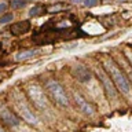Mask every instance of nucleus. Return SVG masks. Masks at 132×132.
<instances>
[{"label": "nucleus", "instance_id": "obj_17", "mask_svg": "<svg viewBox=\"0 0 132 132\" xmlns=\"http://www.w3.org/2000/svg\"><path fill=\"white\" fill-rule=\"evenodd\" d=\"M70 2H72V3H74V4H76V3H81V2H84V0H70Z\"/></svg>", "mask_w": 132, "mask_h": 132}, {"label": "nucleus", "instance_id": "obj_3", "mask_svg": "<svg viewBox=\"0 0 132 132\" xmlns=\"http://www.w3.org/2000/svg\"><path fill=\"white\" fill-rule=\"evenodd\" d=\"M26 92H28L29 99H30L32 103L36 107H39L40 110H47L48 109V99L45 96L44 91L41 89L39 85H36V84L28 85Z\"/></svg>", "mask_w": 132, "mask_h": 132}, {"label": "nucleus", "instance_id": "obj_2", "mask_svg": "<svg viewBox=\"0 0 132 132\" xmlns=\"http://www.w3.org/2000/svg\"><path fill=\"white\" fill-rule=\"evenodd\" d=\"M45 88H47L48 94L51 95V98L54 99V102L58 103L62 107L69 106V99L68 95H66L63 87H62L56 80H48L45 82Z\"/></svg>", "mask_w": 132, "mask_h": 132}, {"label": "nucleus", "instance_id": "obj_18", "mask_svg": "<svg viewBox=\"0 0 132 132\" xmlns=\"http://www.w3.org/2000/svg\"><path fill=\"white\" fill-rule=\"evenodd\" d=\"M0 132H7L6 129H3V128H0Z\"/></svg>", "mask_w": 132, "mask_h": 132}, {"label": "nucleus", "instance_id": "obj_14", "mask_svg": "<svg viewBox=\"0 0 132 132\" xmlns=\"http://www.w3.org/2000/svg\"><path fill=\"white\" fill-rule=\"evenodd\" d=\"M99 3H101V0H84V2H82V4H84L85 7H88V8L96 7Z\"/></svg>", "mask_w": 132, "mask_h": 132}, {"label": "nucleus", "instance_id": "obj_8", "mask_svg": "<svg viewBox=\"0 0 132 132\" xmlns=\"http://www.w3.org/2000/svg\"><path fill=\"white\" fill-rule=\"evenodd\" d=\"M73 96H74V101H76L77 106L80 107V110H82V113H85V114H88V116H92V114L95 113L94 106L91 105L89 102H87V101L81 96L80 94L74 92V94H73Z\"/></svg>", "mask_w": 132, "mask_h": 132}, {"label": "nucleus", "instance_id": "obj_6", "mask_svg": "<svg viewBox=\"0 0 132 132\" xmlns=\"http://www.w3.org/2000/svg\"><path fill=\"white\" fill-rule=\"evenodd\" d=\"M0 120L7 124L8 127H18L19 125V118L8 109V107L0 105Z\"/></svg>", "mask_w": 132, "mask_h": 132}, {"label": "nucleus", "instance_id": "obj_15", "mask_svg": "<svg viewBox=\"0 0 132 132\" xmlns=\"http://www.w3.org/2000/svg\"><path fill=\"white\" fill-rule=\"evenodd\" d=\"M12 21V14H4L3 16H0V23L4 25V23H8Z\"/></svg>", "mask_w": 132, "mask_h": 132}, {"label": "nucleus", "instance_id": "obj_7", "mask_svg": "<svg viewBox=\"0 0 132 132\" xmlns=\"http://www.w3.org/2000/svg\"><path fill=\"white\" fill-rule=\"evenodd\" d=\"M72 74L74 76V78L80 82H87V81L91 80V77H92L89 69L85 68L84 65H74L73 69H72Z\"/></svg>", "mask_w": 132, "mask_h": 132}, {"label": "nucleus", "instance_id": "obj_10", "mask_svg": "<svg viewBox=\"0 0 132 132\" xmlns=\"http://www.w3.org/2000/svg\"><path fill=\"white\" fill-rule=\"evenodd\" d=\"M37 54V50H28V51H22V52H18L15 56L16 61H25V59H29L32 58L33 55Z\"/></svg>", "mask_w": 132, "mask_h": 132}, {"label": "nucleus", "instance_id": "obj_16", "mask_svg": "<svg viewBox=\"0 0 132 132\" xmlns=\"http://www.w3.org/2000/svg\"><path fill=\"white\" fill-rule=\"evenodd\" d=\"M6 10H7V3L2 2V3H0V14H3Z\"/></svg>", "mask_w": 132, "mask_h": 132}, {"label": "nucleus", "instance_id": "obj_4", "mask_svg": "<svg viewBox=\"0 0 132 132\" xmlns=\"http://www.w3.org/2000/svg\"><path fill=\"white\" fill-rule=\"evenodd\" d=\"M96 76L98 78L101 80L103 88H105V92L106 95L109 96L110 99H116L117 98V89H116V87L113 84V81H111V78L109 77V74H107L103 69H96Z\"/></svg>", "mask_w": 132, "mask_h": 132}, {"label": "nucleus", "instance_id": "obj_5", "mask_svg": "<svg viewBox=\"0 0 132 132\" xmlns=\"http://www.w3.org/2000/svg\"><path fill=\"white\" fill-rule=\"evenodd\" d=\"M16 109H18V113L21 114V117H22L25 121L28 124H30V125L36 127L37 124H39V120L35 114H33V111L28 107V105L25 103L23 101H21V99H16Z\"/></svg>", "mask_w": 132, "mask_h": 132}, {"label": "nucleus", "instance_id": "obj_9", "mask_svg": "<svg viewBox=\"0 0 132 132\" xmlns=\"http://www.w3.org/2000/svg\"><path fill=\"white\" fill-rule=\"evenodd\" d=\"M30 30V22L29 21H19V22H15L10 26V32L11 35L14 36H21L25 35Z\"/></svg>", "mask_w": 132, "mask_h": 132}, {"label": "nucleus", "instance_id": "obj_13", "mask_svg": "<svg viewBox=\"0 0 132 132\" xmlns=\"http://www.w3.org/2000/svg\"><path fill=\"white\" fill-rule=\"evenodd\" d=\"M63 8H66L65 4H55V6H51L47 8L48 12H59L61 10H63Z\"/></svg>", "mask_w": 132, "mask_h": 132}, {"label": "nucleus", "instance_id": "obj_12", "mask_svg": "<svg viewBox=\"0 0 132 132\" xmlns=\"http://www.w3.org/2000/svg\"><path fill=\"white\" fill-rule=\"evenodd\" d=\"M28 0H12L11 2V8H14V10H16V8H22L23 6H26Z\"/></svg>", "mask_w": 132, "mask_h": 132}, {"label": "nucleus", "instance_id": "obj_11", "mask_svg": "<svg viewBox=\"0 0 132 132\" xmlns=\"http://www.w3.org/2000/svg\"><path fill=\"white\" fill-rule=\"evenodd\" d=\"M44 12H47V8L44 6H35L29 11V16H39L41 14H44Z\"/></svg>", "mask_w": 132, "mask_h": 132}, {"label": "nucleus", "instance_id": "obj_1", "mask_svg": "<svg viewBox=\"0 0 132 132\" xmlns=\"http://www.w3.org/2000/svg\"><path fill=\"white\" fill-rule=\"evenodd\" d=\"M105 69L107 70V74L110 76L116 88H118L124 95H127V96H131V91H132L131 89V82L125 77V74L122 73V70L118 68V65L111 58L105 61Z\"/></svg>", "mask_w": 132, "mask_h": 132}]
</instances>
